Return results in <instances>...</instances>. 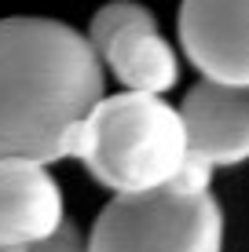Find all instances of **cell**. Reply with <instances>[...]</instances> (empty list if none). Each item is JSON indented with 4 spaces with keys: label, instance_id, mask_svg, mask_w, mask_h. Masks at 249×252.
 I'll return each instance as SVG.
<instances>
[{
    "label": "cell",
    "instance_id": "1",
    "mask_svg": "<svg viewBox=\"0 0 249 252\" xmlns=\"http://www.w3.org/2000/svg\"><path fill=\"white\" fill-rule=\"evenodd\" d=\"M103 95V59L84 33L55 19H0V158H73Z\"/></svg>",
    "mask_w": 249,
    "mask_h": 252
},
{
    "label": "cell",
    "instance_id": "2",
    "mask_svg": "<svg viewBox=\"0 0 249 252\" xmlns=\"http://www.w3.org/2000/svg\"><path fill=\"white\" fill-rule=\"evenodd\" d=\"M73 158L114 194L165 187L191 158L183 114L150 92L103 95L77 132Z\"/></svg>",
    "mask_w": 249,
    "mask_h": 252
},
{
    "label": "cell",
    "instance_id": "3",
    "mask_svg": "<svg viewBox=\"0 0 249 252\" xmlns=\"http://www.w3.org/2000/svg\"><path fill=\"white\" fill-rule=\"evenodd\" d=\"M88 252H224V212L209 190L117 194L96 216Z\"/></svg>",
    "mask_w": 249,
    "mask_h": 252
},
{
    "label": "cell",
    "instance_id": "4",
    "mask_svg": "<svg viewBox=\"0 0 249 252\" xmlns=\"http://www.w3.org/2000/svg\"><path fill=\"white\" fill-rule=\"evenodd\" d=\"M88 40L99 51L103 66L125 84L128 92H150L165 95L179 81L176 51L161 37L158 19L143 4L114 0L92 15Z\"/></svg>",
    "mask_w": 249,
    "mask_h": 252
},
{
    "label": "cell",
    "instance_id": "5",
    "mask_svg": "<svg viewBox=\"0 0 249 252\" xmlns=\"http://www.w3.org/2000/svg\"><path fill=\"white\" fill-rule=\"evenodd\" d=\"M179 44L205 81L249 88V0H183Z\"/></svg>",
    "mask_w": 249,
    "mask_h": 252
},
{
    "label": "cell",
    "instance_id": "6",
    "mask_svg": "<svg viewBox=\"0 0 249 252\" xmlns=\"http://www.w3.org/2000/svg\"><path fill=\"white\" fill-rule=\"evenodd\" d=\"M191 154L213 168L249 161V88L202 81L179 102Z\"/></svg>",
    "mask_w": 249,
    "mask_h": 252
},
{
    "label": "cell",
    "instance_id": "7",
    "mask_svg": "<svg viewBox=\"0 0 249 252\" xmlns=\"http://www.w3.org/2000/svg\"><path fill=\"white\" fill-rule=\"evenodd\" d=\"M66 223L63 190L48 164L0 158V245H33Z\"/></svg>",
    "mask_w": 249,
    "mask_h": 252
},
{
    "label": "cell",
    "instance_id": "8",
    "mask_svg": "<svg viewBox=\"0 0 249 252\" xmlns=\"http://www.w3.org/2000/svg\"><path fill=\"white\" fill-rule=\"evenodd\" d=\"M22 252H88V241L77 234L73 223H63L51 238L44 241H33V245H26Z\"/></svg>",
    "mask_w": 249,
    "mask_h": 252
},
{
    "label": "cell",
    "instance_id": "9",
    "mask_svg": "<svg viewBox=\"0 0 249 252\" xmlns=\"http://www.w3.org/2000/svg\"><path fill=\"white\" fill-rule=\"evenodd\" d=\"M26 245H0V252H22Z\"/></svg>",
    "mask_w": 249,
    "mask_h": 252
}]
</instances>
